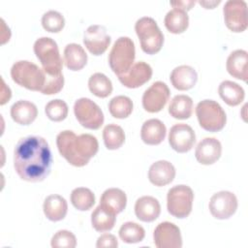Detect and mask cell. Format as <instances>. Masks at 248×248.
<instances>
[{
	"label": "cell",
	"instance_id": "cell-32",
	"mask_svg": "<svg viewBox=\"0 0 248 248\" xmlns=\"http://www.w3.org/2000/svg\"><path fill=\"white\" fill-rule=\"evenodd\" d=\"M103 140L108 149L115 150L124 143L125 133L119 125L114 123L108 124L103 130Z\"/></svg>",
	"mask_w": 248,
	"mask_h": 248
},
{
	"label": "cell",
	"instance_id": "cell-5",
	"mask_svg": "<svg viewBox=\"0 0 248 248\" xmlns=\"http://www.w3.org/2000/svg\"><path fill=\"white\" fill-rule=\"evenodd\" d=\"M136 56L135 44L129 37H119L113 44L109 54L108 64L114 74L118 76L127 73L134 64Z\"/></svg>",
	"mask_w": 248,
	"mask_h": 248
},
{
	"label": "cell",
	"instance_id": "cell-8",
	"mask_svg": "<svg viewBox=\"0 0 248 248\" xmlns=\"http://www.w3.org/2000/svg\"><path fill=\"white\" fill-rule=\"evenodd\" d=\"M194 193L191 187L180 184L175 185L168 191L167 208L170 215L182 219L186 218L192 211Z\"/></svg>",
	"mask_w": 248,
	"mask_h": 248
},
{
	"label": "cell",
	"instance_id": "cell-40",
	"mask_svg": "<svg viewBox=\"0 0 248 248\" xmlns=\"http://www.w3.org/2000/svg\"><path fill=\"white\" fill-rule=\"evenodd\" d=\"M117 246H118L117 238L111 233H104V234L100 235L96 242L97 248H103V247L115 248Z\"/></svg>",
	"mask_w": 248,
	"mask_h": 248
},
{
	"label": "cell",
	"instance_id": "cell-30",
	"mask_svg": "<svg viewBox=\"0 0 248 248\" xmlns=\"http://www.w3.org/2000/svg\"><path fill=\"white\" fill-rule=\"evenodd\" d=\"M193 100L188 95L179 94L172 98L169 106V113L176 119H187L192 115Z\"/></svg>",
	"mask_w": 248,
	"mask_h": 248
},
{
	"label": "cell",
	"instance_id": "cell-21",
	"mask_svg": "<svg viewBox=\"0 0 248 248\" xmlns=\"http://www.w3.org/2000/svg\"><path fill=\"white\" fill-rule=\"evenodd\" d=\"M167 129L165 124L157 118L146 120L140 130V138L142 141L149 145H157L166 138Z\"/></svg>",
	"mask_w": 248,
	"mask_h": 248
},
{
	"label": "cell",
	"instance_id": "cell-31",
	"mask_svg": "<svg viewBox=\"0 0 248 248\" xmlns=\"http://www.w3.org/2000/svg\"><path fill=\"white\" fill-rule=\"evenodd\" d=\"M88 88L95 96L106 98L112 92V83L103 73H95L88 79Z\"/></svg>",
	"mask_w": 248,
	"mask_h": 248
},
{
	"label": "cell",
	"instance_id": "cell-33",
	"mask_svg": "<svg viewBox=\"0 0 248 248\" xmlns=\"http://www.w3.org/2000/svg\"><path fill=\"white\" fill-rule=\"evenodd\" d=\"M71 202L78 210H89L95 203V195L88 188L78 187L71 193Z\"/></svg>",
	"mask_w": 248,
	"mask_h": 248
},
{
	"label": "cell",
	"instance_id": "cell-16",
	"mask_svg": "<svg viewBox=\"0 0 248 248\" xmlns=\"http://www.w3.org/2000/svg\"><path fill=\"white\" fill-rule=\"evenodd\" d=\"M151 77V66L144 61H139L134 63L127 73L118 76V79L128 88H138L147 82Z\"/></svg>",
	"mask_w": 248,
	"mask_h": 248
},
{
	"label": "cell",
	"instance_id": "cell-42",
	"mask_svg": "<svg viewBox=\"0 0 248 248\" xmlns=\"http://www.w3.org/2000/svg\"><path fill=\"white\" fill-rule=\"evenodd\" d=\"M1 81H2V94H1V102H0V104L4 105L7 101L10 100V98L12 96V93H11V89L6 86L3 78H1Z\"/></svg>",
	"mask_w": 248,
	"mask_h": 248
},
{
	"label": "cell",
	"instance_id": "cell-18",
	"mask_svg": "<svg viewBox=\"0 0 248 248\" xmlns=\"http://www.w3.org/2000/svg\"><path fill=\"white\" fill-rule=\"evenodd\" d=\"M175 176V168L166 160H159L153 163L148 170L149 181L155 186H165L170 184Z\"/></svg>",
	"mask_w": 248,
	"mask_h": 248
},
{
	"label": "cell",
	"instance_id": "cell-3",
	"mask_svg": "<svg viewBox=\"0 0 248 248\" xmlns=\"http://www.w3.org/2000/svg\"><path fill=\"white\" fill-rule=\"evenodd\" d=\"M33 48L46 75L58 76L62 74L63 62L58 46L53 39L49 37H41L36 40Z\"/></svg>",
	"mask_w": 248,
	"mask_h": 248
},
{
	"label": "cell",
	"instance_id": "cell-19",
	"mask_svg": "<svg viewBox=\"0 0 248 248\" xmlns=\"http://www.w3.org/2000/svg\"><path fill=\"white\" fill-rule=\"evenodd\" d=\"M161 213V205L157 199L151 196H142L135 203V214L142 222H152Z\"/></svg>",
	"mask_w": 248,
	"mask_h": 248
},
{
	"label": "cell",
	"instance_id": "cell-2",
	"mask_svg": "<svg viewBox=\"0 0 248 248\" xmlns=\"http://www.w3.org/2000/svg\"><path fill=\"white\" fill-rule=\"evenodd\" d=\"M56 145L61 156L75 167L87 165L99 149L96 137L90 134L77 136L71 130H64L57 135Z\"/></svg>",
	"mask_w": 248,
	"mask_h": 248
},
{
	"label": "cell",
	"instance_id": "cell-39",
	"mask_svg": "<svg viewBox=\"0 0 248 248\" xmlns=\"http://www.w3.org/2000/svg\"><path fill=\"white\" fill-rule=\"evenodd\" d=\"M46 74V73H45ZM64 77L63 74L58 76H48L46 74V82L41 90V93L45 95H53L63 88Z\"/></svg>",
	"mask_w": 248,
	"mask_h": 248
},
{
	"label": "cell",
	"instance_id": "cell-35",
	"mask_svg": "<svg viewBox=\"0 0 248 248\" xmlns=\"http://www.w3.org/2000/svg\"><path fill=\"white\" fill-rule=\"evenodd\" d=\"M119 237L125 243H138L145 236L144 229L135 222H126L119 229Z\"/></svg>",
	"mask_w": 248,
	"mask_h": 248
},
{
	"label": "cell",
	"instance_id": "cell-34",
	"mask_svg": "<svg viewBox=\"0 0 248 248\" xmlns=\"http://www.w3.org/2000/svg\"><path fill=\"white\" fill-rule=\"evenodd\" d=\"M133 102L132 100L124 95H118L113 97L108 103L109 113L118 119H123L128 117L133 111Z\"/></svg>",
	"mask_w": 248,
	"mask_h": 248
},
{
	"label": "cell",
	"instance_id": "cell-1",
	"mask_svg": "<svg viewBox=\"0 0 248 248\" xmlns=\"http://www.w3.org/2000/svg\"><path fill=\"white\" fill-rule=\"evenodd\" d=\"M51 164L50 148L43 137L27 136L17 141L14 150V168L21 179L43 181L49 174Z\"/></svg>",
	"mask_w": 248,
	"mask_h": 248
},
{
	"label": "cell",
	"instance_id": "cell-37",
	"mask_svg": "<svg viewBox=\"0 0 248 248\" xmlns=\"http://www.w3.org/2000/svg\"><path fill=\"white\" fill-rule=\"evenodd\" d=\"M45 112L50 120L55 122L62 121L68 115V105L61 99H54L46 105Z\"/></svg>",
	"mask_w": 248,
	"mask_h": 248
},
{
	"label": "cell",
	"instance_id": "cell-17",
	"mask_svg": "<svg viewBox=\"0 0 248 248\" xmlns=\"http://www.w3.org/2000/svg\"><path fill=\"white\" fill-rule=\"evenodd\" d=\"M222 145L216 138H204L197 145L195 156L202 165L214 164L221 156Z\"/></svg>",
	"mask_w": 248,
	"mask_h": 248
},
{
	"label": "cell",
	"instance_id": "cell-28",
	"mask_svg": "<svg viewBox=\"0 0 248 248\" xmlns=\"http://www.w3.org/2000/svg\"><path fill=\"white\" fill-rule=\"evenodd\" d=\"M164 23L166 28L170 33L180 34L188 28L189 16L186 11L178 8H173L167 13Z\"/></svg>",
	"mask_w": 248,
	"mask_h": 248
},
{
	"label": "cell",
	"instance_id": "cell-13",
	"mask_svg": "<svg viewBox=\"0 0 248 248\" xmlns=\"http://www.w3.org/2000/svg\"><path fill=\"white\" fill-rule=\"evenodd\" d=\"M196 142V135L191 126L185 123L174 124L169 133V143L178 153H185L192 149Z\"/></svg>",
	"mask_w": 248,
	"mask_h": 248
},
{
	"label": "cell",
	"instance_id": "cell-11",
	"mask_svg": "<svg viewBox=\"0 0 248 248\" xmlns=\"http://www.w3.org/2000/svg\"><path fill=\"white\" fill-rule=\"evenodd\" d=\"M237 204V199L233 193L230 191H220L210 198L208 206L214 218L225 220L235 213Z\"/></svg>",
	"mask_w": 248,
	"mask_h": 248
},
{
	"label": "cell",
	"instance_id": "cell-10",
	"mask_svg": "<svg viewBox=\"0 0 248 248\" xmlns=\"http://www.w3.org/2000/svg\"><path fill=\"white\" fill-rule=\"evenodd\" d=\"M224 20L232 32H243L248 25L247 3L243 0H228L223 8Z\"/></svg>",
	"mask_w": 248,
	"mask_h": 248
},
{
	"label": "cell",
	"instance_id": "cell-27",
	"mask_svg": "<svg viewBox=\"0 0 248 248\" xmlns=\"http://www.w3.org/2000/svg\"><path fill=\"white\" fill-rule=\"evenodd\" d=\"M218 93L222 100L231 107L239 105L245 97L244 89L238 83L232 80L222 81L219 84Z\"/></svg>",
	"mask_w": 248,
	"mask_h": 248
},
{
	"label": "cell",
	"instance_id": "cell-36",
	"mask_svg": "<svg viewBox=\"0 0 248 248\" xmlns=\"http://www.w3.org/2000/svg\"><path fill=\"white\" fill-rule=\"evenodd\" d=\"M42 25L47 32L57 33L63 29L65 25V18L61 13L49 10L43 15Z\"/></svg>",
	"mask_w": 248,
	"mask_h": 248
},
{
	"label": "cell",
	"instance_id": "cell-23",
	"mask_svg": "<svg viewBox=\"0 0 248 248\" xmlns=\"http://www.w3.org/2000/svg\"><path fill=\"white\" fill-rule=\"evenodd\" d=\"M38 115V108L32 102L19 100L11 107V116L20 125L31 124Z\"/></svg>",
	"mask_w": 248,
	"mask_h": 248
},
{
	"label": "cell",
	"instance_id": "cell-29",
	"mask_svg": "<svg viewBox=\"0 0 248 248\" xmlns=\"http://www.w3.org/2000/svg\"><path fill=\"white\" fill-rule=\"evenodd\" d=\"M116 215L99 204L91 214V224L92 227L100 232H105L110 231L115 224Z\"/></svg>",
	"mask_w": 248,
	"mask_h": 248
},
{
	"label": "cell",
	"instance_id": "cell-26",
	"mask_svg": "<svg viewBox=\"0 0 248 248\" xmlns=\"http://www.w3.org/2000/svg\"><path fill=\"white\" fill-rule=\"evenodd\" d=\"M64 63L68 69L79 71L87 63V54L80 45L68 44L64 48Z\"/></svg>",
	"mask_w": 248,
	"mask_h": 248
},
{
	"label": "cell",
	"instance_id": "cell-20",
	"mask_svg": "<svg viewBox=\"0 0 248 248\" xmlns=\"http://www.w3.org/2000/svg\"><path fill=\"white\" fill-rule=\"evenodd\" d=\"M170 79L174 88L181 91L189 90L197 83L198 74L193 67L180 65L172 70Z\"/></svg>",
	"mask_w": 248,
	"mask_h": 248
},
{
	"label": "cell",
	"instance_id": "cell-38",
	"mask_svg": "<svg viewBox=\"0 0 248 248\" xmlns=\"http://www.w3.org/2000/svg\"><path fill=\"white\" fill-rule=\"evenodd\" d=\"M50 244L53 248H75L77 246V238L72 232L60 230L53 234Z\"/></svg>",
	"mask_w": 248,
	"mask_h": 248
},
{
	"label": "cell",
	"instance_id": "cell-25",
	"mask_svg": "<svg viewBox=\"0 0 248 248\" xmlns=\"http://www.w3.org/2000/svg\"><path fill=\"white\" fill-rule=\"evenodd\" d=\"M126 203V194L119 188H108L105 190L100 199V204H102L115 215L125 209Z\"/></svg>",
	"mask_w": 248,
	"mask_h": 248
},
{
	"label": "cell",
	"instance_id": "cell-12",
	"mask_svg": "<svg viewBox=\"0 0 248 248\" xmlns=\"http://www.w3.org/2000/svg\"><path fill=\"white\" fill-rule=\"evenodd\" d=\"M170 89L163 81L153 82L142 95V107L151 113L160 111L170 99Z\"/></svg>",
	"mask_w": 248,
	"mask_h": 248
},
{
	"label": "cell",
	"instance_id": "cell-4",
	"mask_svg": "<svg viewBox=\"0 0 248 248\" xmlns=\"http://www.w3.org/2000/svg\"><path fill=\"white\" fill-rule=\"evenodd\" d=\"M13 80L20 86L32 91H40L46 82V74L35 63L27 60H19L11 68Z\"/></svg>",
	"mask_w": 248,
	"mask_h": 248
},
{
	"label": "cell",
	"instance_id": "cell-15",
	"mask_svg": "<svg viewBox=\"0 0 248 248\" xmlns=\"http://www.w3.org/2000/svg\"><path fill=\"white\" fill-rule=\"evenodd\" d=\"M83 43L93 55L103 54L110 44V36L103 25L93 24L86 28L83 33Z\"/></svg>",
	"mask_w": 248,
	"mask_h": 248
},
{
	"label": "cell",
	"instance_id": "cell-24",
	"mask_svg": "<svg viewBox=\"0 0 248 248\" xmlns=\"http://www.w3.org/2000/svg\"><path fill=\"white\" fill-rule=\"evenodd\" d=\"M46 217L53 222L63 220L68 211L66 200L60 195H49L45 199L43 205Z\"/></svg>",
	"mask_w": 248,
	"mask_h": 248
},
{
	"label": "cell",
	"instance_id": "cell-9",
	"mask_svg": "<svg viewBox=\"0 0 248 248\" xmlns=\"http://www.w3.org/2000/svg\"><path fill=\"white\" fill-rule=\"evenodd\" d=\"M74 112L79 124L86 129L97 130L104 123L102 109L89 98L78 99L74 105Z\"/></svg>",
	"mask_w": 248,
	"mask_h": 248
},
{
	"label": "cell",
	"instance_id": "cell-6",
	"mask_svg": "<svg viewBox=\"0 0 248 248\" xmlns=\"http://www.w3.org/2000/svg\"><path fill=\"white\" fill-rule=\"evenodd\" d=\"M136 33L140 42L141 49L147 54H155L163 46L164 35L154 18L142 16L136 21Z\"/></svg>",
	"mask_w": 248,
	"mask_h": 248
},
{
	"label": "cell",
	"instance_id": "cell-22",
	"mask_svg": "<svg viewBox=\"0 0 248 248\" xmlns=\"http://www.w3.org/2000/svg\"><path fill=\"white\" fill-rule=\"evenodd\" d=\"M247 62H248V53L244 49H236L230 53L226 68L228 73L237 79L246 81L248 78L247 71Z\"/></svg>",
	"mask_w": 248,
	"mask_h": 248
},
{
	"label": "cell",
	"instance_id": "cell-43",
	"mask_svg": "<svg viewBox=\"0 0 248 248\" xmlns=\"http://www.w3.org/2000/svg\"><path fill=\"white\" fill-rule=\"evenodd\" d=\"M201 5L204 6L206 9H212L215 5H218L220 1H214V2H207V1H200L199 2Z\"/></svg>",
	"mask_w": 248,
	"mask_h": 248
},
{
	"label": "cell",
	"instance_id": "cell-7",
	"mask_svg": "<svg viewBox=\"0 0 248 248\" xmlns=\"http://www.w3.org/2000/svg\"><path fill=\"white\" fill-rule=\"evenodd\" d=\"M196 115L200 126L208 132H218L226 125V112L213 100L206 99L199 102L196 107Z\"/></svg>",
	"mask_w": 248,
	"mask_h": 248
},
{
	"label": "cell",
	"instance_id": "cell-14",
	"mask_svg": "<svg viewBox=\"0 0 248 248\" xmlns=\"http://www.w3.org/2000/svg\"><path fill=\"white\" fill-rule=\"evenodd\" d=\"M154 244L158 248H181L182 237L179 228L170 222H162L154 230Z\"/></svg>",
	"mask_w": 248,
	"mask_h": 248
},
{
	"label": "cell",
	"instance_id": "cell-41",
	"mask_svg": "<svg viewBox=\"0 0 248 248\" xmlns=\"http://www.w3.org/2000/svg\"><path fill=\"white\" fill-rule=\"evenodd\" d=\"M195 1L193 0H187V1H171L170 5H172L174 8L182 9L184 11L192 9V7L195 5Z\"/></svg>",
	"mask_w": 248,
	"mask_h": 248
}]
</instances>
